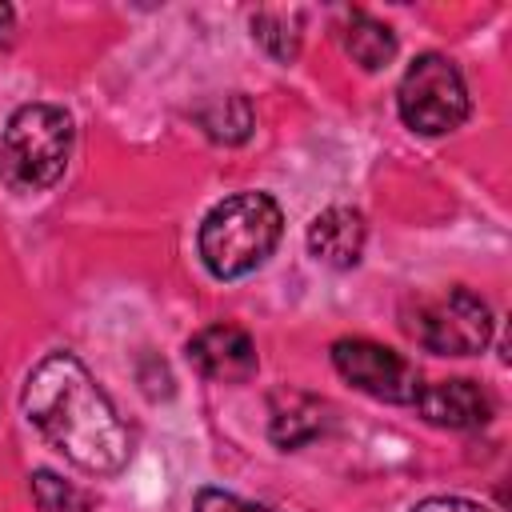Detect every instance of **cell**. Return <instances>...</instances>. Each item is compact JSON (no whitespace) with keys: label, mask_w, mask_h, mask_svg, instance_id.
I'll list each match as a JSON object with an SVG mask.
<instances>
[{"label":"cell","mask_w":512,"mask_h":512,"mask_svg":"<svg viewBox=\"0 0 512 512\" xmlns=\"http://www.w3.org/2000/svg\"><path fill=\"white\" fill-rule=\"evenodd\" d=\"M324 412L328 408H324L320 396L292 392V388L276 392L272 396V424H268V432H272V440L280 448H300V444H308V440H316L324 432V424H328Z\"/></svg>","instance_id":"obj_10"},{"label":"cell","mask_w":512,"mask_h":512,"mask_svg":"<svg viewBox=\"0 0 512 512\" xmlns=\"http://www.w3.org/2000/svg\"><path fill=\"white\" fill-rule=\"evenodd\" d=\"M12 28V8L8 4H0V40H4V32Z\"/></svg>","instance_id":"obj_17"},{"label":"cell","mask_w":512,"mask_h":512,"mask_svg":"<svg viewBox=\"0 0 512 512\" xmlns=\"http://www.w3.org/2000/svg\"><path fill=\"white\" fill-rule=\"evenodd\" d=\"M196 512H276V508L232 496V492H220V488H200L196 492Z\"/></svg>","instance_id":"obj_15"},{"label":"cell","mask_w":512,"mask_h":512,"mask_svg":"<svg viewBox=\"0 0 512 512\" xmlns=\"http://www.w3.org/2000/svg\"><path fill=\"white\" fill-rule=\"evenodd\" d=\"M364 216L356 208H324L308 228V252L328 268H352L364 252Z\"/></svg>","instance_id":"obj_9"},{"label":"cell","mask_w":512,"mask_h":512,"mask_svg":"<svg viewBox=\"0 0 512 512\" xmlns=\"http://www.w3.org/2000/svg\"><path fill=\"white\" fill-rule=\"evenodd\" d=\"M252 36L264 44L268 56L276 60H296L300 52V12H284V8H264L252 16Z\"/></svg>","instance_id":"obj_13"},{"label":"cell","mask_w":512,"mask_h":512,"mask_svg":"<svg viewBox=\"0 0 512 512\" xmlns=\"http://www.w3.org/2000/svg\"><path fill=\"white\" fill-rule=\"evenodd\" d=\"M332 368L360 392L388 400V404H416L420 396V372L408 356H400L388 344L364 340V336H344L332 344Z\"/></svg>","instance_id":"obj_6"},{"label":"cell","mask_w":512,"mask_h":512,"mask_svg":"<svg viewBox=\"0 0 512 512\" xmlns=\"http://www.w3.org/2000/svg\"><path fill=\"white\" fill-rule=\"evenodd\" d=\"M344 48L364 72H380L396 56V36L388 24L372 20L368 12H352L344 24Z\"/></svg>","instance_id":"obj_11"},{"label":"cell","mask_w":512,"mask_h":512,"mask_svg":"<svg viewBox=\"0 0 512 512\" xmlns=\"http://www.w3.org/2000/svg\"><path fill=\"white\" fill-rule=\"evenodd\" d=\"M188 360L216 384H244L256 376V344L236 324H208L188 340Z\"/></svg>","instance_id":"obj_7"},{"label":"cell","mask_w":512,"mask_h":512,"mask_svg":"<svg viewBox=\"0 0 512 512\" xmlns=\"http://www.w3.org/2000/svg\"><path fill=\"white\" fill-rule=\"evenodd\" d=\"M396 104H400L404 124L412 132H424V136H444L468 120L464 76L440 52H424L408 64L400 92H396Z\"/></svg>","instance_id":"obj_5"},{"label":"cell","mask_w":512,"mask_h":512,"mask_svg":"<svg viewBox=\"0 0 512 512\" xmlns=\"http://www.w3.org/2000/svg\"><path fill=\"white\" fill-rule=\"evenodd\" d=\"M416 408L436 428H484L492 420V396L476 380H440L424 384Z\"/></svg>","instance_id":"obj_8"},{"label":"cell","mask_w":512,"mask_h":512,"mask_svg":"<svg viewBox=\"0 0 512 512\" xmlns=\"http://www.w3.org/2000/svg\"><path fill=\"white\" fill-rule=\"evenodd\" d=\"M24 416L84 472L112 476L128 464V428L88 368L68 352H52L28 372Z\"/></svg>","instance_id":"obj_1"},{"label":"cell","mask_w":512,"mask_h":512,"mask_svg":"<svg viewBox=\"0 0 512 512\" xmlns=\"http://www.w3.org/2000/svg\"><path fill=\"white\" fill-rule=\"evenodd\" d=\"M196 120H200V128H204L212 140H220V144H240V140H248V132H252V104H248V96L228 92V96L208 100V104L196 112Z\"/></svg>","instance_id":"obj_12"},{"label":"cell","mask_w":512,"mask_h":512,"mask_svg":"<svg viewBox=\"0 0 512 512\" xmlns=\"http://www.w3.org/2000/svg\"><path fill=\"white\" fill-rule=\"evenodd\" d=\"M404 332L440 356H476L492 340V308L472 288L424 292L404 304Z\"/></svg>","instance_id":"obj_4"},{"label":"cell","mask_w":512,"mask_h":512,"mask_svg":"<svg viewBox=\"0 0 512 512\" xmlns=\"http://www.w3.org/2000/svg\"><path fill=\"white\" fill-rule=\"evenodd\" d=\"M72 156V120L56 104H24L0 136V184L40 192L60 180Z\"/></svg>","instance_id":"obj_3"},{"label":"cell","mask_w":512,"mask_h":512,"mask_svg":"<svg viewBox=\"0 0 512 512\" xmlns=\"http://www.w3.org/2000/svg\"><path fill=\"white\" fill-rule=\"evenodd\" d=\"M32 496L44 512H88V496L60 480L56 472H36L32 476Z\"/></svg>","instance_id":"obj_14"},{"label":"cell","mask_w":512,"mask_h":512,"mask_svg":"<svg viewBox=\"0 0 512 512\" xmlns=\"http://www.w3.org/2000/svg\"><path fill=\"white\" fill-rule=\"evenodd\" d=\"M412 512H492V508L464 500V496H432V500H420Z\"/></svg>","instance_id":"obj_16"},{"label":"cell","mask_w":512,"mask_h":512,"mask_svg":"<svg viewBox=\"0 0 512 512\" xmlns=\"http://www.w3.org/2000/svg\"><path fill=\"white\" fill-rule=\"evenodd\" d=\"M284 216L264 192H236L220 200L200 224V260L216 280H236L260 268L280 244Z\"/></svg>","instance_id":"obj_2"}]
</instances>
